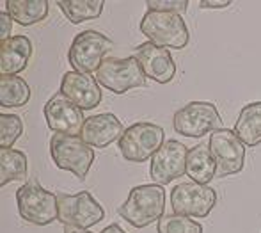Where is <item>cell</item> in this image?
Returning <instances> with one entry per match:
<instances>
[{"label": "cell", "mask_w": 261, "mask_h": 233, "mask_svg": "<svg viewBox=\"0 0 261 233\" xmlns=\"http://www.w3.org/2000/svg\"><path fill=\"white\" fill-rule=\"evenodd\" d=\"M165 191L156 183L137 185L128 192L123 205L117 206V214L134 228H146L164 217Z\"/></svg>", "instance_id": "cell-1"}, {"label": "cell", "mask_w": 261, "mask_h": 233, "mask_svg": "<svg viewBox=\"0 0 261 233\" xmlns=\"http://www.w3.org/2000/svg\"><path fill=\"white\" fill-rule=\"evenodd\" d=\"M141 32L160 48H172L181 50L189 45V27L181 14L160 13V11H148L142 16Z\"/></svg>", "instance_id": "cell-2"}, {"label": "cell", "mask_w": 261, "mask_h": 233, "mask_svg": "<svg viewBox=\"0 0 261 233\" xmlns=\"http://www.w3.org/2000/svg\"><path fill=\"white\" fill-rule=\"evenodd\" d=\"M16 205L21 219L36 226H46L54 221H59L57 194L46 191L36 180H31L18 189Z\"/></svg>", "instance_id": "cell-3"}, {"label": "cell", "mask_w": 261, "mask_h": 233, "mask_svg": "<svg viewBox=\"0 0 261 233\" xmlns=\"http://www.w3.org/2000/svg\"><path fill=\"white\" fill-rule=\"evenodd\" d=\"M164 128L160 125H155L151 121H137L124 128V134L121 135L119 151L124 157V160L142 164L148 158H153V155L162 148L164 141Z\"/></svg>", "instance_id": "cell-4"}, {"label": "cell", "mask_w": 261, "mask_h": 233, "mask_svg": "<svg viewBox=\"0 0 261 233\" xmlns=\"http://www.w3.org/2000/svg\"><path fill=\"white\" fill-rule=\"evenodd\" d=\"M50 157L62 171H69L79 180H86L94 162V150L82 137L54 134L50 139Z\"/></svg>", "instance_id": "cell-5"}, {"label": "cell", "mask_w": 261, "mask_h": 233, "mask_svg": "<svg viewBox=\"0 0 261 233\" xmlns=\"http://www.w3.org/2000/svg\"><path fill=\"white\" fill-rule=\"evenodd\" d=\"M114 43L98 31H84L73 38L68 50V61L73 72L93 73L103 64L105 57L112 52Z\"/></svg>", "instance_id": "cell-6"}, {"label": "cell", "mask_w": 261, "mask_h": 233, "mask_svg": "<svg viewBox=\"0 0 261 233\" xmlns=\"http://www.w3.org/2000/svg\"><path fill=\"white\" fill-rule=\"evenodd\" d=\"M172 127L179 135L199 139L222 130V120L217 107L210 102H190L172 118Z\"/></svg>", "instance_id": "cell-7"}, {"label": "cell", "mask_w": 261, "mask_h": 233, "mask_svg": "<svg viewBox=\"0 0 261 233\" xmlns=\"http://www.w3.org/2000/svg\"><path fill=\"white\" fill-rule=\"evenodd\" d=\"M96 80L116 95H124L132 89L146 86V75L137 59L132 57H107L98 68Z\"/></svg>", "instance_id": "cell-8"}, {"label": "cell", "mask_w": 261, "mask_h": 233, "mask_svg": "<svg viewBox=\"0 0 261 233\" xmlns=\"http://www.w3.org/2000/svg\"><path fill=\"white\" fill-rule=\"evenodd\" d=\"M57 201H59V223H62L64 226L89 230L91 226L98 224L105 217L103 206L87 191L76 192V194L59 192Z\"/></svg>", "instance_id": "cell-9"}, {"label": "cell", "mask_w": 261, "mask_h": 233, "mask_svg": "<svg viewBox=\"0 0 261 233\" xmlns=\"http://www.w3.org/2000/svg\"><path fill=\"white\" fill-rule=\"evenodd\" d=\"M217 205V192L210 185L181 182L171 191V208L178 216L203 219Z\"/></svg>", "instance_id": "cell-10"}, {"label": "cell", "mask_w": 261, "mask_h": 233, "mask_svg": "<svg viewBox=\"0 0 261 233\" xmlns=\"http://www.w3.org/2000/svg\"><path fill=\"white\" fill-rule=\"evenodd\" d=\"M210 151L217 164V178L237 175L245 164V144L238 139L234 130H217L210 135Z\"/></svg>", "instance_id": "cell-11"}, {"label": "cell", "mask_w": 261, "mask_h": 233, "mask_svg": "<svg viewBox=\"0 0 261 233\" xmlns=\"http://www.w3.org/2000/svg\"><path fill=\"white\" fill-rule=\"evenodd\" d=\"M187 157H189V148L181 141H165L160 150L153 155L149 164V175L153 178V183L167 185L176 178L187 175Z\"/></svg>", "instance_id": "cell-12"}, {"label": "cell", "mask_w": 261, "mask_h": 233, "mask_svg": "<svg viewBox=\"0 0 261 233\" xmlns=\"http://www.w3.org/2000/svg\"><path fill=\"white\" fill-rule=\"evenodd\" d=\"M43 114H45L46 125L54 134L71 135V137H79L82 134L84 123H86L84 110L69 102L61 91L45 103Z\"/></svg>", "instance_id": "cell-13"}, {"label": "cell", "mask_w": 261, "mask_h": 233, "mask_svg": "<svg viewBox=\"0 0 261 233\" xmlns=\"http://www.w3.org/2000/svg\"><path fill=\"white\" fill-rule=\"evenodd\" d=\"M134 57L139 61L146 79H151L158 84H169L176 75V64L171 52L146 41L134 50Z\"/></svg>", "instance_id": "cell-14"}, {"label": "cell", "mask_w": 261, "mask_h": 233, "mask_svg": "<svg viewBox=\"0 0 261 233\" xmlns=\"http://www.w3.org/2000/svg\"><path fill=\"white\" fill-rule=\"evenodd\" d=\"M61 93L82 110H93L101 102V89L98 80L89 73L68 72L62 75Z\"/></svg>", "instance_id": "cell-15"}, {"label": "cell", "mask_w": 261, "mask_h": 233, "mask_svg": "<svg viewBox=\"0 0 261 233\" xmlns=\"http://www.w3.org/2000/svg\"><path fill=\"white\" fill-rule=\"evenodd\" d=\"M123 134L124 128L123 123L119 121V118L112 112H101L96 114V116L87 118L80 137L91 148L103 150V148L110 146L112 143L119 141Z\"/></svg>", "instance_id": "cell-16"}, {"label": "cell", "mask_w": 261, "mask_h": 233, "mask_svg": "<svg viewBox=\"0 0 261 233\" xmlns=\"http://www.w3.org/2000/svg\"><path fill=\"white\" fill-rule=\"evenodd\" d=\"M32 57V43L27 36L18 34L0 43V73L18 77L29 66Z\"/></svg>", "instance_id": "cell-17"}, {"label": "cell", "mask_w": 261, "mask_h": 233, "mask_svg": "<svg viewBox=\"0 0 261 233\" xmlns=\"http://www.w3.org/2000/svg\"><path fill=\"white\" fill-rule=\"evenodd\" d=\"M187 176L192 178V182L201 183V185H208L217 176L215 158H213L206 143H201L189 150V157H187Z\"/></svg>", "instance_id": "cell-18"}, {"label": "cell", "mask_w": 261, "mask_h": 233, "mask_svg": "<svg viewBox=\"0 0 261 233\" xmlns=\"http://www.w3.org/2000/svg\"><path fill=\"white\" fill-rule=\"evenodd\" d=\"M234 134L247 146L261 144V102H252L242 107L237 121H234Z\"/></svg>", "instance_id": "cell-19"}, {"label": "cell", "mask_w": 261, "mask_h": 233, "mask_svg": "<svg viewBox=\"0 0 261 233\" xmlns=\"http://www.w3.org/2000/svg\"><path fill=\"white\" fill-rule=\"evenodd\" d=\"M4 6L7 7L11 18L23 27L43 21L50 11V4L46 0H7Z\"/></svg>", "instance_id": "cell-20"}, {"label": "cell", "mask_w": 261, "mask_h": 233, "mask_svg": "<svg viewBox=\"0 0 261 233\" xmlns=\"http://www.w3.org/2000/svg\"><path fill=\"white\" fill-rule=\"evenodd\" d=\"M29 173V158L25 151L2 148L0 150V185L9 182H23Z\"/></svg>", "instance_id": "cell-21"}, {"label": "cell", "mask_w": 261, "mask_h": 233, "mask_svg": "<svg viewBox=\"0 0 261 233\" xmlns=\"http://www.w3.org/2000/svg\"><path fill=\"white\" fill-rule=\"evenodd\" d=\"M57 6L73 25L96 20L103 11V0H59Z\"/></svg>", "instance_id": "cell-22"}, {"label": "cell", "mask_w": 261, "mask_h": 233, "mask_svg": "<svg viewBox=\"0 0 261 233\" xmlns=\"http://www.w3.org/2000/svg\"><path fill=\"white\" fill-rule=\"evenodd\" d=\"M31 100V87L21 77H0V105L25 107Z\"/></svg>", "instance_id": "cell-23"}, {"label": "cell", "mask_w": 261, "mask_h": 233, "mask_svg": "<svg viewBox=\"0 0 261 233\" xmlns=\"http://www.w3.org/2000/svg\"><path fill=\"white\" fill-rule=\"evenodd\" d=\"M156 233H203V226L190 217L169 214L156 223Z\"/></svg>", "instance_id": "cell-24"}, {"label": "cell", "mask_w": 261, "mask_h": 233, "mask_svg": "<svg viewBox=\"0 0 261 233\" xmlns=\"http://www.w3.org/2000/svg\"><path fill=\"white\" fill-rule=\"evenodd\" d=\"M23 134V121L16 114H0V146L13 148Z\"/></svg>", "instance_id": "cell-25"}, {"label": "cell", "mask_w": 261, "mask_h": 233, "mask_svg": "<svg viewBox=\"0 0 261 233\" xmlns=\"http://www.w3.org/2000/svg\"><path fill=\"white\" fill-rule=\"evenodd\" d=\"M146 6L149 7V11L183 14L189 7V2L187 0H148Z\"/></svg>", "instance_id": "cell-26"}, {"label": "cell", "mask_w": 261, "mask_h": 233, "mask_svg": "<svg viewBox=\"0 0 261 233\" xmlns=\"http://www.w3.org/2000/svg\"><path fill=\"white\" fill-rule=\"evenodd\" d=\"M13 18L7 11L0 13V41H6L11 38V31H13Z\"/></svg>", "instance_id": "cell-27"}, {"label": "cell", "mask_w": 261, "mask_h": 233, "mask_svg": "<svg viewBox=\"0 0 261 233\" xmlns=\"http://www.w3.org/2000/svg\"><path fill=\"white\" fill-rule=\"evenodd\" d=\"M229 4V0H201L199 7L201 9H224Z\"/></svg>", "instance_id": "cell-28"}, {"label": "cell", "mask_w": 261, "mask_h": 233, "mask_svg": "<svg viewBox=\"0 0 261 233\" xmlns=\"http://www.w3.org/2000/svg\"><path fill=\"white\" fill-rule=\"evenodd\" d=\"M100 233H126L123 230V228L119 226V224H110V226H107V228H103V230H101Z\"/></svg>", "instance_id": "cell-29"}, {"label": "cell", "mask_w": 261, "mask_h": 233, "mask_svg": "<svg viewBox=\"0 0 261 233\" xmlns=\"http://www.w3.org/2000/svg\"><path fill=\"white\" fill-rule=\"evenodd\" d=\"M64 233H93V231H89V230H82V228L64 226Z\"/></svg>", "instance_id": "cell-30"}]
</instances>
